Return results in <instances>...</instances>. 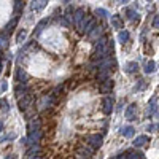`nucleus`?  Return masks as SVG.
<instances>
[{
	"label": "nucleus",
	"instance_id": "412c9836",
	"mask_svg": "<svg viewBox=\"0 0 159 159\" xmlns=\"http://www.w3.org/2000/svg\"><path fill=\"white\" fill-rule=\"evenodd\" d=\"M154 70H156V62L154 61H148L147 67H145V73H153Z\"/></svg>",
	"mask_w": 159,
	"mask_h": 159
},
{
	"label": "nucleus",
	"instance_id": "f8f14e48",
	"mask_svg": "<svg viewBox=\"0 0 159 159\" xmlns=\"http://www.w3.org/2000/svg\"><path fill=\"white\" fill-rule=\"evenodd\" d=\"M147 143H150L148 135H139V137L134 140V147H135V148H142V147H145Z\"/></svg>",
	"mask_w": 159,
	"mask_h": 159
},
{
	"label": "nucleus",
	"instance_id": "72a5a7b5",
	"mask_svg": "<svg viewBox=\"0 0 159 159\" xmlns=\"http://www.w3.org/2000/svg\"><path fill=\"white\" fill-rule=\"evenodd\" d=\"M154 129H156V126H154V124H153V126H148V130H154Z\"/></svg>",
	"mask_w": 159,
	"mask_h": 159
},
{
	"label": "nucleus",
	"instance_id": "7c9ffc66",
	"mask_svg": "<svg viewBox=\"0 0 159 159\" xmlns=\"http://www.w3.org/2000/svg\"><path fill=\"white\" fill-rule=\"evenodd\" d=\"M25 35H27V32H25V30H21V32L18 34V37H16V42H18V43H21L22 40L25 38Z\"/></svg>",
	"mask_w": 159,
	"mask_h": 159
},
{
	"label": "nucleus",
	"instance_id": "f257e3e1",
	"mask_svg": "<svg viewBox=\"0 0 159 159\" xmlns=\"http://www.w3.org/2000/svg\"><path fill=\"white\" fill-rule=\"evenodd\" d=\"M111 51H113V42H108L105 37H102V38L97 40V43H96L92 59H94V61H102L105 57H110Z\"/></svg>",
	"mask_w": 159,
	"mask_h": 159
},
{
	"label": "nucleus",
	"instance_id": "cd10ccee",
	"mask_svg": "<svg viewBox=\"0 0 159 159\" xmlns=\"http://www.w3.org/2000/svg\"><path fill=\"white\" fill-rule=\"evenodd\" d=\"M0 110H2V111H8L10 110V105H8V102L5 99L0 100Z\"/></svg>",
	"mask_w": 159,
	"mask_h": 159
},
{
	"label": "nucleus",
	"instance_id": "c9c22d12",
	"mask_svg": "<svg viewBox=\"0 0 159 159\" xmlns=\"http://www.w3.org/2000/svg\"><path fill=\"white\" fill-rule=\"evenodd\" d=\"M64 2H65V3H69V2H70V0H64Z\"/></svg>",
	"mask_w": 159,
	"mask_h": 159
},
{
	"label": "nucleus",
	"instance_id": "20e7f679",
	"mask_svg": "<svg viewBox=\"0 0 159 159\" xmlns=\"http://www.w3.org/2000/svg\"><path fill=\"white\" fill-rule=\"evenodd\" d=\"M102 135H99V134H94V135H89V139H88V143L91 145L92 148H100L102 147Z\"/></svg>",
	"mask_w": 159,
	"mask_h": 159
},
{
	"label": "nucleus",
	"instance_id": "bb28decb",
	"mask_svg": "<svg viewBox=\"0 0 159 159\" xmlns=\"http://www.w3.org/2000/svg\"><path fill=\"white\" fill-rule=\"evenodd\" d=\"M91 153H92L91 150H84L83 148V150L78 151V157H91Z\"/></svg>",
	"mask_w": 159,
	"mask_h": 159
},
{
	"label": "nucleus",
	"instance_id": "ddd939ff",
	"mask_svg": "<svg viewBox=\"0 0 159 159\" xmlns=\"http://www.w3.org/2000/svg\"><path fill=\"white\" fill-rule=\"evenodd\" d=\"M111 25H113V29L119 30V29L124 27V22L121 21V18H119L118 15H113V16H111Z\"/></svg>",
	"mask_w": 159,
	"mask_h": 159
},
{
	"label": "nucleus",
	"instance_id": "0eeeda50",
	"mask_svg": "<svg viewBox=\"0 0 159 159\" xmlns=\"http://www.w3.org/2000/svg\"><path fill=\"white\" fill-rule=\"evenodd\" d=\"M25 157H40V147L37 143H32L29 150L25 151Z\"/></svg>",
	"mask_w": 159,
	"mask_h": 159
},
{
	"label": "nucleus",
	"instance_id": "5701e85b",
	"mask_svg": "<svg viewBox=\"0 0 159 159\" xmlns=\"http://www.w3.org/2000/svg\"><path fill=\"white\" fill-rule=\"evenodd\" d=\"M127 16H129L130 21H139V19H140V18H139V13H137L135 10H127Z\"/></svg>",
	"mask_w": 159,
	"mask_h": 159
},
{
	"label": "nucleus",
	"instance_id": "9d476101",
	"mask_svg": "<svg viewBox=\"0 0 159 159\" xmlns=\"http://www.w3.org/2000/svg\"><path fill=\"white\" fill-rule=\"evenodd\" d=\"M111 88H113V81H111L110 78L103 80V81H100V86H99L100 92H103V94H107V92H110V91H111Z\"/></svg>",
	"mask_w": 159,
	"mask_h": 159
},
{
	"label": "nucleus",
	"instance_id": "9b49d317",
	"mask_svg": "<svg viewBox=\"0 0 159 159\" xmlns=\"http://www.w3.org/2000/svg\"><path fill=\"white\" fill-rule=\"evenodd\" d=\"M42 137V130L40 129H35V130H30L29 132V139H27V145H32V143H37L38 142V139Z\"/></svg>",
	"mask_w": 159,
	"mask_h": 159
},
{
	"label": "nucleus",
	"instance_id": "1a4fd4ad",
	"mask_svg": "<svg viewBox=\"0 0 159 159\" xmlns=\"http://www.w3.org/2000/svg\"><path fill=\"white\" fill-rule=\"evenodd\" d=\"M102 103H103V107H102L103 113H105V115H110V113H111V110H113V99L107 96V97L103 99V102H102Z\"/></svg>",
	"mask_w": 159,
	"mask_h": 159
},
{
	"label": "nucleus",
	"instance_id": "7ed1b4c3",
	"mask_svg": "<svg viewBox=\"0 0 159 159\" xmlns=\"http://www.w3.org/2000/svg\"><path fill=\"white\" fill-rule=\"evenodd\" d=\"M34 102V96L32 94H24L22 97H19V108L21 110H25L27 107H30Z\"/></svg>",
	"mask_w": 159,
	"mask_h": 159
},
{
	"label": "nucleus",
	"instance_id": "b1692460",
	"mask_svg": "<svg viewBox=\"0 0 159 159\" xmlns=\"http://www.w3.org/2000/svg\"><path fill=\"white\" fill-rule=\"evenodd\" d=\"M94 27H96V19H89V22L86 24V27H84V32H86V34H89Z\"/></svg>",
	"mask_w": 159,
	"mask_h": 159
},
{
	"label": "nucleus",
	"instance_id": "2eb2a0df",
	"mask_svg": "<svg viewBox=\"0 0 159 159\" xmlns=\"http://www.w3.org/2000/svg\"><path fill=\"white\" fill-rule=\"evenodd\" d=\"M51 103H52V96H43V99L40 100V110L49 107Z\"/></svg>",
	"mask_w": 159,
	"mask_h": 159
},
{
	"label": "nucleus",
	"instance_id": "c85d7f7f",
	"mask_svg": "<svg viewBox=\"0 0 159 159\" xmlns=\"http://www.w3.org/2000/svg\"><path fill=\"white\" fill-rule=\"evenodd\" d=\"M18 19H19V16H15V18H13V21H11V22L8 24V32H11L13 29H15V25H16Z\"/></svg>",
	"mask_w": 159,
	"mask_h": 159
},
{
	"label": "nucleus",
	"instance_id": "39448f33",
	"mask_svg": "<svg viewBox=\"0 0 159 159\" xmlns=\"http://www.w3.org/2000/svg\"><path fill=\"white\" fill-rule=\"evenodd\" d=\"M116 157H127V159H143L145 154L142 151H135V150H132V151H126L124 154H119Z\"/></svg>",
	"mask_w": 159,
	"mask_h": 159
},
{
	"label": "nucleus",
	"instance_id": "4c0bfd02",
	"mask_svg": "<svg viewBox=\"0 0 159 159\" xmlns=\"http://www.w3.org/2000/svg\"><path fill=\"white\" fill-rule=\"evenodd\" d=\"M123 2H127V0H123Z\"/></svg>",
	"mask_w": 159,
	"mask_h": 159
},
{
	"label": "nucleus",
	"instance_id": "473e14b6",
	"mask_svg": "<svg viewBox=\"0 0 159 159\" xmlns=\"http://www.w3.org/2000/svg\"><path fill=\"white\" fill-rule=\"evenodd\" d=\"M2 91H7V81L2 83Z\"/></svg>",
	"mask_w": 159,
	"mask_h": 159
},
{
	"label": "nucleus",
	"instance_id": "f3484780",
	"mask_svg": "<svg viewBox=\"0 0 159 159\" xmlns=\"http://www.w3.org/2000/svg\"><path fill=\"white\" fill-rule=\"evenodd\" d=\"M124 70H126L127 73H135V72L139 70V64H137V62H127L126 67H124Z\"/></svg>",
	"mask_w": 159,
	"mask_h": 159
},
{
	"label": "nucleus",
	"instance_id": "dca6fc26",
	"mask_svg": "<svg viewBox=\"0 0 159 159\" xmlns=\"http://www.w3.org/2000/svg\"><path fill=\"white\" fill-rule=\"evenodd\" d=\"M46 2H48V0H32L30 8H32V10H35V11H38V10H42V8L46 5Z\"/></svg>",
	"mask_w": 159,
	"mask_h": 159
},
{
	"label": "nucleus",
	"instance_id": "423d86ee",
	"mask_svg": "<svg viewBox=\"0 0 159 159\" xmlns=\"http://www.w3.org/2000/svg\"><path fill=\"white\" fill-rule=\"evenodd\" d=\"M102 34H103L102 27H100V25H96V27L88 34V37H89V40H92V42H97L99 38H102Z\"/></svg>",
	"mask_w": 159,
	"mask_h": 159
},
{
	"label": "nucleus",
	"instance_id": "4468645a",
	"mask_svg": "<svg viewBox=\"0 0 159 159\" xmlns=\"http://www.w3.org/2000/svg\"><path fill=\"white\" fill-rule=\"evenodd\" d=\"M134 134H135V129L132 127V126H126V127H123V129H121V135H124L126 139L134 137Z\"/></svg>",
	"mask_w": 159,
	"mask_h": 159
},
{
	"label": "nucleus",
	"instance_id": "393cba45",
	"mask_svg": "<svg viewBox=\"0 0 159 159\" xmlns=\"http://www.w3.org/2000/svg\"><path fill=\"white\" fill-rule=\"evenodd\" d=\"M16 80H18L19 83H21V81H22V83L25 81V73L22 72V69H18V70H16Z\"/></svg>",
	"mask_w": 159,
	"mask_h": 159
},
{
	"label": "nucleus",
	"instance_id": "4be33fe9",
	"mask_svg": "<svg viewBox=\"0 0 159 159\" xmlns=\"http://www.w3.org/2000/svg\"><path fill=\"white\" fill-rule=\"evenodd\" d=\"M35 129H40V121L38 119H32V121L29 123V126H27V130L30 132V130H35Z\"/></svg>",
	"mask_w": 159,
	"mask_h": 159
},
{
	"label": "nucleus",
	"instance_id": "f704fd0d",
	"mask_svg": "<svg viewBox=\"0 0 159 159\" xmlns=\"http://www.w3.org/2000/svg\"><path fill=\"white\" fill-rule=\"evenodd\" d=\"M2 127H3V124H2V121H0V132H2Z\"/></svg>",
	"mask_w": 159,
	"mask_h": 159
},
{
	"label": "nucleus",
	"instance_id": "6ab92c4d",
	"mask_svg": "<svg viewBox=\"0 0 159 159\" xmlns=\"http://www.w3.org/2000/svg\"><path fill=\"white\" fill-rule=\"evenodd\" d=\"M156 108H157V105H156V97H153V99L150 100V103H148V108H147V115H153V113L156 111Z\"/></svg>",
	"mask_w": 159,
	"mask_h": 159
},
{
	"label": "nucleus",
	"instance_id": "2f4dec72",
	"mask_svg": "<svg viewBox=\"0 0 159 159\" xmlns=\"http://www.w3.org/2000/svg\"><path fill=\"white\" fill-rule=\"evenodd\" d=\"M153 27L154 29H159V15L154 18V21H153Z\"/></svg>",
	"mask_w": 159,
	"mask_h": 159
},
{
	"label": "nucleus",
	"instance_id": "c756f323",
	"mask_svg": "<svg viewBox=\"0 0 159 159\" xmlns=\"http://www.w3.org/2000/svg\"><path fill=\"white\" fill-rule=\"evenodd\" d=\"M96 15H99L100 18H107V16H108V11H107V10L99 8V10H96Z\"/></svg>",
	"mask_w": 159,
	"mask_h": 159
},
{
	"label": "nucleus",
	"instance_id": "6e6552de",
	"mask_svg": "<svg viewBox=\"0 0 159 159\" xmlns=\"http://www.w3.org/2000/svg\"><path fill=\"white\" fill-rule=\"evenodd\" d=\"M83 19H84V10L83 8H78L75 11V15H73V24L76 25V29L80 27V24H81Z\"/></svg>",
	"mask_w": 159,
	"mask_h": 159
},
{
	"label": "nucleus",
	"instance_id": "aec40b11",
	"mask_svg": "<svg viewBox=\"0 0 159 159\" xmlns=\"http://www.w3.org/2000/svg\"><path fill=\"white\" fill-rule=\"evenodd\" d=\"M127 40H129V32L127 30H121L118 34V42L119 43H126Z\"/></svg>",
	"mask_w": 159,
	"mask_h": 159
},
{
	"label": "nucleus",
	"instance_id": "f03ea898",
	"mask_svg": "<svg viewBox=\"0 0 159 159\" xmlns=\"http://www.w3.org/2000/svg\"><path fill=\"white\" fill-rule=\"evenodd\" d=\"M124 116H126L127 121H134V119H137V105L130 103L129 107L126 108V111H124Z\"/></svg>",
	"mask_w": 159,
	"mask_h": 159
},
{
	"label": "nucleus",
	"instance_id": "a878e982",
	"mask_svg": "<svg viewBox=\"0 0 159 159\" xmlns=\"http://www.w3.org/2000/svg\"><path fill=\"white\" fill-rule=\"evenodd\" d=\"M8 46V38L7 35H0V49H5Z\"/></svg>",
	"mask_w": 159,
	"mask_h": 159
},
{
	"label": "nucleus",
	"instance_id": "a211bd4d",
	"mask_svg": "<svg viewBox=\"0 0 159 159\" xmlns=\"http://www.w3.org/2000/svg\"><path fill=\"white\" fill-rule=\"evenodd\" d=\"M46 25H48V19H42V21H40V22L37 24V27H35V35H40V34H42Z\"/></svg>",
	"mask_w": 159,
	"mask_h": 159
},
{
	"label": "nucleus",
	"instance_id": "e433bc0d",
	"mask_svg": "<svg viewBox=\"0 0 159 159\" xmlns=\"http://www.w3.org/2000/svg\"><path fill=\"white\" fill-rule=\"evenodd\" d=\"M148 2H153V0H148Z\"/></svg>",
	"mask_w": 159,
	"mask_h": 159
}]
</instances>
